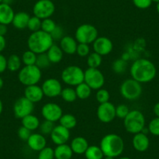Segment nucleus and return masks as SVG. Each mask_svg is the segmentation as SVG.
<instances>
[{
    "instance_id": "obj_13",
    "label": "nucleus",
    "mask_w": 159,
    "mask_h": 159,
    "mask_svg": "<svg viewBox=\"0 0 159 159\" xmlns=\"http://www.w3.org/2000/svg\"><path fill=\"white\" fill-rule=\"evenodd\" d=\"M97 117L103 123H109L116 118V106L111 102L100 104L97 108Z\"/></svg>"
},
{
    "instance_id": "obj_10",
    "label": "nucleus",
    "mask_w": 159,
    "mask_h": 159,
    "mask_svg": "<svg viewBox=\"0 0 159 159\" xmlns=\"http://www.w3.org/2000/svg\"><path fill=\"white\" fill-rule=\"evenodd\" d=\"M56 11V6L52 0H38L33 7L34 16L45 20L51 18Z\"/></svg>"
},
{
    "instance_id": "obj_39",
    "label": "nucleus",
    "mask_w": 159,
    "mask_h": 159,
    "mask_svg": "<svg viewBox=\"0 0 159 159\" xmlns=\"http://www.w3.org/2000/svg\"><path fill=\"white\" fill-rule=\"evenodd\" d=\"M95 98L99 104L105 103V102H109L110 94L108 90L101 88V89L98 90L96 92Z\"/></svg>"
},
{
    "instance_id": "obj_35",
    "label": "nucleus",
    "mask_w": 159,
    "mask_h": 159,
    "mask_svg": "<svg viewBox=\"0 0 159 159\" xmlns=\"http://www.w3.org/2000/svg\"><path fill=\"white\" fill-rule=\"evenodd\" d=\"M51 64V62H50L46 52L42 53V54H38V56H37L36 63H35V65H36L38 68L41 69V70H45V69L48 68Z\"/></svg>"
},
{
    "instance_id": "obj_59",
    "label": "nucleus",
    "mask_w": 159,
    "mask_h": 159,
    "mask_svg": "<svg viewBox=\"0 0 159 159\" xmlns=\"http://www.w3.org/2000/svg\"><path fill=\"white\" fill-rule=\"evenodd\" d=\"M2 2H3V0H0V3H2Z\"/></svg>"
},
{
    "instance_id": "obj_23",
    "label": "nucleus",
    "mask_w": 159,
    "mask_h": 159,
    "mask_svg": "<svg viewBox=\"0 0 159 159\" xmlns=\"http://www.w3.org/2000/svg\"><path fill=\"white\" fill-rule=\"evenodd\" d=\"M30 17V15L26 12H18V13H15L12 24L17 30H24V29L27 28V24H28Z\"/></svg>"
},
{
    "instance_id": "obj_15",
    "label": "nucleus",
    "mask_w": 159,
    "mask_h": 159,
    "mask_svg": "<svg viewBox=\"0 0 159 159\" xmlns=\"http://www.w3.org/2000/svg\"><path fill=\"white\" fill-rule=\"evenodd\" d=\"M93 49L94 52L98 53L100 56H108L112 52L113 43L107 37L98 36L97 39L93 42Z\"/></svg>"
},
{
    "instance_id": "obj_31",
    "label": "nucleus",
    "mask_w": 159,
    "mask_h": 159,
    "mask_svg": "<svg viewBox=\"0 0 159 159\" xmlns=\"http://www.w3.org/2000/svg\"><path fill=\"white\" fill-rule=\"evenodd\" d=\"M60 96L62 97V100L65 101L66 102H68V103L75 102L77 99L76 91L72 87H67V88H62Z\"/></svg>"
},
{
    "instance_id": "obj_14",
    "label": "nucleus",
    "mask_w": 159,
    "mask_h": 159,
    "mask_svg": "<svg viewBox=\"0 0 159 159\" xmlns=\"http://www.w3.org/2000/svg\"><path fill=\"white\" fill-rule=\"evenodd\" d=\"M42 91L44 95L48 98H56L61 94L62 87L61 82L56 78H48L42 84Z\"/></svg>"
},
{
    "instance_id": "obj_53",
    "label": "nucleus",
    "mask_w": 159,
    "mask_h": 159,
    "mask_svg": "<svg viewBox=\"0 0 159 159\" xmlns=\"http://www.w3.org/2000/svg\"><path fill=\"white\" fill-rule=\"evenodd\" d=\"M2 111H3V104H2V100L0 99V115L2 114Z\"/></svg>"
},
{
    "instance_id": "obj_34",
    "label": "nucleus",
    "mask_w": 159,
    "mask_h": 159,
    "mask_svg": "<svg viewBox=\"0 0 159 159\" xmlns=\"http://www.w3.org/2000/svg\"><path fill=\"white\" fill-rule=\"evenodd\" d=\"M37 56L38 55L34 53V52L30 51V50H27L23 53L22 56H21V60H22V63H24V66H33L35 65L36 63Z\"/></svg>"
},
{
    "instance_id": "obj_19",
    "label": "nucleus",
    "mask_w": 159,
    "mask_h": 159,
    "mask_svg": "<svg viewBox=\"0 0 159 159\" xmlns=\"http://www.w3.org/2000/svg\"><path fill=\"white\" fill-rule=\"evenodd\" d=\"M78 42L74 38L70 35H65L59 41V46L65 54L73 55L76 53Z\"/></svg>"
},
{
    "instance_id": "obj_27",
    "label": "nucleus",
    "mask_w": 159,
    "mask_h": 159,
    "mask_svg": "<svg viewBox=\"0 0 159 159\" xmlns=\"http://www.w3.org/2000/svg\"><path fill=\"white\" fill-rule=\"evenodd\" d=\"M59 122V125L62 126L63 127L66 128V129H70V130L76 127V124H77L76 118L75 117V116L70 114V113H66V114L62 115Z\"/></svg>"
},
{
    "instance_id": "obj_8",
    "label": "nucleus",
    "mask_w": 159,
    "mask_h": 159,
    "mask_svg": "<svg viewBox=\"0 0 159 159\" xmlns=\"http://www.w3.org/2000/svg\"><path fill=\"white\" fill-rule=\"evenodd\" d=\"M98 37V30L94 25L83 24L80 25L75 31V39L78 43L93 44Z\"/></svg>"
},
{
    "instance_id": "obj_7",
    "label": "nucleus",
    "mask_w": 159,
    "mask_h": 159,
    "mask_svg": "<svg viewBox=\"0 0 159 159\" xmlns=\"http://www.w3.org/2000/svg\"><path fill=\"white\" fill-rule=\"evenodd\" d=\"M120 94L123 98L128 101H134L138 99L143 92L141 84L133 78L125 80L120 85Z\"/></svg>"
},
{
    "instance_id": "obj_33",
    "label": "nucleus",
    "mask_w": 159,
    "mask_h": 159,
    "mask_svg": "<svg viewBox=\"0 0 159 159\" xmlns=\"http://www.w3.org/2000/svg\"><path fill=\"white\" fill-rule=\"evenodd\" d=\"M128 66V62L123 60L122 58L116 59L113 62L112 66H111V69H112L113 72L116 74H123L126 71V69Z\"/></svg>"
},
{
    "instance_id": "obj_6",
    "label": "nucleus",
    "mask_w": 159,
    "mask_h": 159,
    "mask_svg": "<svg viewBox=\"0 0 159 159\" xmlns=\"http://www.w3.org/2000/svg\"><path fill=\"white\" fill-rule=\"evenodd\" d=\"M61 79L68 86L76 87L84 81V71L78 66H68L62 71Z\"/></svg>"
},
{
    "instance_id": "obj_18",
    "label": "nucleus",
    "mask_w": 159,
    "mask_h": 159,
    "mask_svg": "<svg viewBox=\"0 0 159 159\" xmlns=\"http://www.w3.org/2000/svg\"><path fill=\"white\" fill-rule=\"evenodd\" d=\"M44 96L45 95L42 87L38 86V84L27 86L24 89V97L34 104L41 102L43 99Z\"/></svg>"
},
{
    "instance_id": "obj_46",
    "label": "nucleus",
    "mask_w": 159,
    "mask_h": 159,
    "mask_svg": "<svg viewBox=\"0 0 159 159\" xmlns=\"http://www.w3.org/2000/svg\"><path fill=\"white\" fill-rule=\"evenodd\" d=\"M51 36L52 38H53L54 41H60L62 38H63L65 35H64V30L63 28L60 26H56V28L54 29L52 32L51 34Z\"/></svg>"
},
{
    "instance_id": "obj_16",
    "label": "nucleus",
    "mask_w": 159,
    "mask_h": 159,
    "mask_svg": "<svg viewBox=\"0 0 159 159\" xmlns=\"http://www.w3.org/2000/svg\"><path fill=\"white\" fill-rule=\"evenodd\" d=\"M50 137L52 141L56 146L67 143L70 138V129L63 127L61 125L55 126L54 129L50 134Z\"/></svg>"
},
{
    "instance_id": "obj_24",
    "label": "nucleus",
    "mask_w": 159,
    "mask_h": 159,
    "mask_svg": "<svg viewBox=\"0 0 159 159\" xmlns=\"http://www.w3.org/2000/svg\"><path fill=\"white\" fill-rule=\"evenodd\" d=\"M51 63H59L63 59L64 52L61 49L60 46L56 44H53L46 52Z\"/></svg>"
},
{
    "instance_id": "obj_37",
    "label": "nucleus",
    "mask_w": 159,
    "mask_h": 159,
    "mask_svg": "<svg viewBox=\"0 0 159 159\" xmlns=\"http://www.w3.org/2000/svg\"><path fill=\"white\" fill-rule=\"evenodd\" d=\"M55 124L52 122H50L48 120H44L42 123H40L39 126V131L42 134L45 135H50L52 131V129H54Z\"/></svg>"
},
{
    "instance_id": "obj_55",
    "label": "nucleus",
    "mask_w": 159,
    "mask_h": 159,
    "mask_svg": "<svg viewBox=\"0 0 159 159\" xmlns=\"http://www.w3.org/2000/svg\"><path fill=\"white\" fill-rule=\"evenodd\" d=\"M156 10H157V12L159 14V2L158 3H157V6H156Z\"/></svg>"
},
{
    "instance_id": "obj_56",
    "label": "nucleus",
    "mask_w": 159,
    "mask_h": 159,
    "mask_svg": "<svg viewBox=\"0 0 159 159\" xmlns=\"http://www.w3.org/2000/svg\"><path fill=\"white\" fill-rule=\"evenodd\" d=\"M105 159H115V157H108V156H105Z\"/></svg>"
},
{
    "instance_id": "obj_54",
    "label": "nucleus",
    "mask_w": 159,
    "mask_h": 159,
    "mask_svg": "<svg viewBox=\"0 0 159 159\" xmlns=\"http://www.w3.org/2000/svg\"><path fill=\"white\" fill-rule=\"evenodd\" d=\"M4 85V81H3V80H2V78L0 76V90L2 89V87H3Z\"/></svg>"
},
{
    "instance_id": "obj_12",
    "label": "nucleus",
    "mask_w": 159,
    "mask_h": 159,
    "mask_svg": "<svg viewBox=\"0 0 159 159\" xmlns=\"http://www.w3.org/2000/svg\"><path fill=\"white\" fill-rule=\"evenodd\" d=\"M42 115L45 120L55 123L56 122L59 121L63 112L59 105L55 102H48L42 106Z\"/></svg>"
},
{
    "instance_id": "obj_58",
    "label": "nucleus",
    "mask_w": 159,
    "mask_h": 159,
    "mask_svg": "<svg viewBox=\"0 0 159 159\" xmlns=\"http://www.w3.org/2000/svg\"><path fill=\"white\" fill-rule=\"evenodd\" d=\"M153 2H156V3H158L159 2V0H152Z\"/></svg>"
},
{
    "instance_id": "obj_17",
    "label": "nucleus",
    "mask_w": 159,
    "mask_h": 159,
    "mask_svg": "<svg viewBox=\"0 0 159 159\" xmlns=\"http://www.w3.org/2000/svg\"><path fill=\"white\" fill-rule=\"evenodd\" d=\"M27 143L32 151L39 152L46 147L47 140L45 136L41 133H33L27 140Z\"/></svg>"
},
{
    "instance_id": "obj_26",
    "label": "nucleus",
    "mask_w": 159,
    "mask_h": 159,
    "mask_svg": "<svg viewBox=\"0 0 159 159\" xmlns=\"http://www.w3.org/2000/svg\"><path fill=\"white\" fill-rule=\"evenodd\" d=\"M21 123H22L23 126H24L32 132V131L36 130L39 128L41 122L36 116L30 114L23 118L21 119Z\"/></svg>"
},
{
    "instance_id": "obj_2",
    "label": "nucleus",
    "mask_w": 159,
    "mask_h": 159,
    "mask_svg": "<svg viewBox=\"0 0 159 159\" xmlns=\"http://www.w3.org/2000/svg\"><path fill=\"white\" fill-rule=\"evenodd\" d=\"M28 49L37 55L47 52L50 47L54 44V40L50 34L40 30L32 32L27 38Z\"/></svg>"
},
{
    "instance_id": "obj_20",
    "label": "nucleus",
    "mask_w": 159,
    "mask_h": 159,
    "mask_svg": "<svg viewBox=\"0 0 159 159\" xmlns=\"http://www.w3.org/2000/svg\"><path fill=\"white\" fill-rule=\"evenodd\" d=\"M132 144L134 149L139 152H144L150 146V140L147 134L142 132L134 135L132 139Z\"/></svg>"
},
{
    "instance_id": "obj_28",
    "label": "nucleus",
    "mask_w": 159,
    "mask_h": 159,
    "mask_svg": "<svg viewBox=\"0 0 159 159\" xmlns=\"http://www.w3.org/2000/svg\"><path fill=\"white\" fill-rule=\"evenodd\" d=\"M75 91H76L77 98L80 99V100H86V99L89 98L91 96L92 89L86 83L83 82L76 87Z\"/></svg>"
},
{
    "instance_id": "obj_4",
    "label": "nucleus",
    "mask_w": 159,
    "mask_h": 159,
    "mask_svg": "<svg viewBox=\"0 0 159 159\" xmlns=\"http://www.w3.org/2000/svg\"><path fill=\"white\" fill-rule=\"evenodd\" d=\"M145 117L139 110H132L123 119V125L128 133L132 134L142 132L145 127Z\"/></svg>"
},
{
    "instance_id": "obj_40",
    "label": "nucleus",
    "mask_w": 159,
    "mask_h": 159,
    "mask_svg": "<svg viewBox=\"0 0 159 159\" xmlns=\"http://www.w3.org/2000/svg\"><path fill=\"white\" fill-rule=\"evenodd\" d=\"M54 149L51 147H45L38 153V159H54Z\"/></svg>"
},
{
    "instance_id": "obj_21",
    "label": "nucleus",
    "mask_w": 159,
    "mask_h": 159,
    "mask_svg": "<svg viewBox=\"0 0 159 159\" xmlns=\"http://www.w3.org/2000/svg\"><path fill=\"white\" fill-rule=\"evenodd\" d=\"M14 10L12 7L4 2L0 3V24L10 25L14 17Z\"/></svg>"
},
{
    "instance_id": "obj_25",
    "label": "nucleus",
    "mask_w": 159,
    "mask_h": 159,
    "mask_svg": "<svg viewBox=\"0 0 159 159\" xmlns=\"http://www.w3.org/2000/svg\"><path fill=\"white\" fill-rule=\"evenodd\" d=\"M54 152L56 159H71L73 154L70 145L67 143L57 145L54 149Z\"/></svg>"
},
{
    "instance_id": "obj_42",
    "label": "nucleus",
    "mask_w": 159,
    "mask_h": 159,
    "mask_svg": "<svg viewBox=\"0 0 159 159\" xmlns=\"http://www.w3.org/2000/svg\"><path fill=\"white\" fill-rule=\"evenodd\" d=\"M76 53L80 57H88V55L91 53L89 45L84 43H78Z\"/></svg>"
},
{
    "instance_id": "obj_41",
    "label": "nucleus",
    "mask_w": 159,
    "mask_h": 159,
    "mask_svg": "<svg viewBox=\"0 0 159 159\" xmlns=\"http://www.w3.org/2000/svg\"><path fill=\"white\" fill-rule=\"evenodd\" d=\"M130 111L129 107L123 104H120L116 107V116L120 119H124Z\"/></svg>"
},
{
    "instance_id": "obj_32",
    "label": "nucleus",
    "mask_w": 159,
    "mask_h": 159,
    "mask_svg": "<svg viewBox=\"0 0 159 159\" xmlns=\"http://www.w3.org/2000/svg\"><path fill=\"white\" fill-rule=\"evenodd\" d=\"M102 56L94 52L90 53L87 57V64L88 66V68L98 69V67L102 65Z\"/></svg>"
},
{
    "instance_id": "obj_29",
    "label": "nucleus",
    "mask_w": 159,
    "mask_h": 159,
    "mask_svg": "<svg viewBox=\"0 0 159 159\" xmlns=\"http://www.w3.org/2000/svg\"><path fill=\"white\" fill-rule=\"evenodd\" d=\"M84 155L86 159H103L105 157L101 148L97 145H91L88 147L85 151Z\"/></svg>"
},
{
    "instance_id": "obj_9",
    "label": "nucleus",
    "mask_w": 159,
    "mask_h": 159,
    "mask_svg": "<svg viewBox=\"0 0 159 159\" xmlns=\"http://www.w3.org/2000/svg\"><path fill=\"white\" fill-rule=\"evenodd\" d=\"M84 83L92 90L101 89L105 84V76L99 69L88 68L84 71Z\"/></svg>"
},
{
    "instance_id": "obj_47",
    "label": "nucleus",
    "mask_w": 159,
    "mask_h": 159,
    "mask_svg": "<svg viewBox=\"0 0 159 159\" xmlns=\"http://www.w3.org/2000/svg\"><path fill=\"white\" fill-rule=\"evenodd\" d=\"M7 70V59L0 53V73H2Z\"/></svg>"
},
{
    "instance_id": "obj_3",
    "label": "nucleus",
    "mask_w": 159,
    "mask_h": 159,
    "mask_svg": "<svg viewBox=\"0 0 159 159\" xmlns=\"http://www.w3.org/2000/svg\"><path fill=\"white\" fill-rule=\"evenodd\" d=\"M104 155L116 157L121 155L124 151V140L116 134H108L102 137L99 146Z\"/></svg>"
},
{
    "instance_id": "obj_22",
    "label": "nucleus",
    "mask_w": 159,
    "mask_h": 159,
    "mask_svg": "<svg viewBox=\"0 0 159 159\" xmlns=\"http://www.w3.org/2000/svg\"><path fill=\"white\" fill-rule=\"evenodd\" d=\"M88 147H89V144L87 139L80 136L74 137L70 143V148L73 154H84Z\"/></svg>"
},
{
    "instance_id": "obj_48",
    "label": "nucleus",
    "mask_w": 159,
    "mask_h": 159,
    "mask_svg": "<svg viewBox=\"0 0 159 159\" xmlns=\"http://www.w3.org/2000/svg\"><path fill=\"white\" fill-rule=\"evenodd\" d=\"M6 46H7V41H6L5 37L0 35V53L4 51Z\"/></svg>"
},
{
    "instance_id": "obj_5",
    "label": "nucleus",
    "mask_w": 159,
    "mask_h": 159,
    "mask_svg": "<svg viewBox=\"0 0 159 159\" xmlns=\"http://www.w3.org/2000/svg\"><path fill=\"white\" fill-rule=\"evenodd\" d=\"M42 70L36 65L24 66L19 70L18 80L24 86L38 84L42 80Z\"/></svg>"
},
{
    "instance_id": "obj_1",
    "label": "nucleus",
    "mask_w": 159,
    "mask_h": 159,
    "mask_svg": "<svg viewBox=\"0 0 159 159\" xmlns=\"http://www.w3.org/2000/svg\"><path fill=\"white\" fill-rule=\"evenodd\" d=\"M131 78L140 84L152 81L157 74V70L151 61L147 59H138L134 61L129 69Z\"/></svg>"
},
{
    "instance_id": "obj_43",
    "label": "nucleus",
    "mask_w": 159,
    "mask_h": 159,
    "mask_svg": "<svg viewBox=\"0 0 159 159\" xmlns=\"http://www.w3.org/2000/svg\"><path fill=\"white\" fill-rule=\"evenodd\" d=\"M148 130L150 134L154 136H159V118L153 119L148 125Z\"/></svg>"
},
{
    "instance_id": "obj_50",
    "label": "nucleus",
    "mask_w": 159,
    "mask_h": 159,
    "mask_svg": "<svg viewBox=\"0 0 159 159\" xmlns=\"http://www.w3.org/2000/svg\"><path fill=\"white\" fill-rule=\"evenodd\" d=\"M154 113L157 117L159 118V102L155 104V105L154 106Z\"/></svg>"
},
{
    "instance_id": "obj_57",
    "label": "nucleus",
    "mask_w": 159,
    "mask_h": 159,
    "mask_svg": "<svg viewBox=\"0 0 159 159\" xmlns=\"http://www.w3.org/2000/svg\"><path fill=\"white\" fill-rule=\"evenodd\" d=\"M119 159H131V158H129V157H119Z\"/></svg>"
},
{
    "instance_id": "obj_44",
    "label": "nucleus",
    "mask_w": 159,
    "mask_h": 159,
    "mask_svg": "<svg viewBox=\"0 0 159 159\" xmlns=\"http://www.w3.org/2000/svg\"><path fill=\"white\" fill-rule=\"evenodd\" d=\"M152 0H133V3L140 10H146L152 4Z\"/></svg>"
},
{
    "instance_id": "obj_30",
    "label": "nucleus",
    "mask_w": 159,
    "mask_h": 159,
    "mask_svg": "<svg viewBox=\"0 0 159 159\" xmlns=\"http://www.w3.org/2000/svg\"><path fill=\"white\" fill-rule=\"evenodd\" d=\"M22 60L17 55L13 54L7 59V70L11 72H16L21 69Z\"/></svg>"
},
{
    "instance_id": "obj_38",
    "label": "nucleus",
    "mask_w": 159,
    "mask_h": 159,
    "mask_svg": "<svg viewBox=\"0 0 159 159\" xmlns=\"http://www.w3.org/2000/svg\"><path fill=\"white\" fill-rule=\"evenodd\" d=\"M57 24L51 18H47V19L42 20V28L41 30L46 32L48 34H51L56 28Z\"/></svg>"
},
{
    "instance_id": "obj_45",
    "label": "nucleus",
    "mask_w": 159,
    "mask_h": 159,
    "mask_svg": "<svg viewBox=\"0 0 159 159\" xmlns=\"http://www.w3.org/2000/svg\"><path fill=\"white\" fill-rule=\"evenodd\" d=\"M31 134V131L29 130L28 129H27V128L23 126H21L17 131L18 137L23 141H27Z\"/></svg>"
},
{
    "instance_id": "obj_11",
    "label": "nucleus",
    "mask_w": 159,
    "mask_h": 159,
    "mask_svg": "<svg viewBox=\"0 0 159 159\" xmlns=\"http://www.w3.org/2000/svg\"><path fill=\"white\" fill-rule=\"evenodd\" d=\"M34 104L26 98L25 97L19 98L13 105V114L16 119H22L25 116L33 113Z\"/></svg>"
},
{
    "instance_id": "obj_52",
    "label": "nucleus",
    "mask_w": 159,
    "mask_h": 159,
    "mask_svg": "<svg viewBox=\"0 0 159 159\" xmlns=\"http://www.w3.org/2000/svg\"><path fill=\"white\" fill-rule=\"evenodd\" d=\"M13 1H14V0H3V2H4V3L8 4V5L11 6V4L13 3Z\"/></svg>"
},
{
    "instance_id": "obj_36",
    "label": "nucleus",
    "mask_w": 159,
    "mask_h": 159,
    "mask_svg": "<svg viewBox=\"0 0 159 159\" xmlns=\"http://www.w3.org/2000/svg\"><path fill=\"white\" fill-rule=\"evenodd\" d=\"M42 20L37 17V16H30L28 24H27V28L31 32H35L38 31V30H40L41 28H42Z\"/></svg>"
},
{
    "instance_id": "obj_49",
    "label": "nucleus",
    "mask_w": 159,
    "mask_h": 159,
    "mask_svg": "<svg viewBox=\"0 0 159 159\" xmlns=\"http://www.w3.org/2000/svg\"><path fill=\"white\" fill-rule=\"evenodd\" d=\"M7 31H8V29H7V25L0 24V35H1V36L5 37V35L7 34Z\"/></svg>"
},
{
    "instance_id": "obj_51",
    "label": "nucleus",
    "mask_w": 159,
    "mask_h": 159,
    "mask_svg": "<svg viewBox=\"0 0 159 159\" xmlns=\"http://www.w3.org/2000/svg\"><path fill=\"white\" fill-rule=\"evenodd\" d=\"M121 58L123 59V60H125V61H126V62H128V60H129V59H130V56H129V53L125 52V53H123V56H122Z\"/></svg>"
}]
</instances>
